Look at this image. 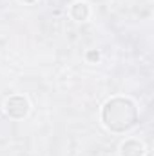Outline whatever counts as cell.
Segmentation results:
<instances>
[{"instance_id":"3957f363","label":"cell","mask_w":154,"mask_h":156,"mask_svg":"<svg viewBox=\"0 0 154 156\" xmlns=\"http://www.w3.org/2000/svg\"><path fill=\"white\" fill-rule=\"evenodd\" d=\"M121 154L123 156H142L143 154V145L136 140H129L121 145Z\"/></svg>"},{"instance_id":"277c9868","label":"cell","mask_w":154,"mask_h":156,"mask_svg":"<svg viewBox=\"0 0 154 156\" xmlns=\"http://www.w3.org/2000/svg\"><path fill=\"white\" fill-rule=\"evenodd\" d=\"M73 16H75L76 20H83V18L87 16V5H85V4H75V7H73Z\"/></svg>"},{"instance_id":"6da1fadb","label":"cell","mask_w":154,"mask_h":156,"mask_svg":"<svg viewBox=\"0 0 154 156\" xmlns=\"http://www.w3.org/2000/svg\"><path fill=\"white\" fill-rule=\"evenodd\" d=\"M102 118L107 129L114 133H125L138 123V109L127 98H113L103 105Z\"/></svg>"},{"instance_id":"7a4b0ae2","label":"cell","mask_w":154,"mask_h":156,"mask_svg":"<svg viewBox=\"0 0 154 156\" xmlns=\"http://www.w3.org/2000/svg\"><path fill=\"white\" fill-rule=\"evenodd\" d=\"M5 109H7V113H9L11 116L22 118V116H26L29 105H27V100H26V98H22V96H13V98L7 100Z\"/></svg>"}]
</instances>
